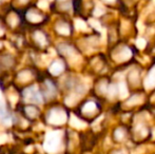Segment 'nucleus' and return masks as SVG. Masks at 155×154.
I'll use <instances>...</instances> for the list:
<instances>
[{
    "label": "nucleus",
    "mask_w": 155,
    "mask_h": 154,
    "mask_svg": "<svg viewBox=\"0 0 155 154\" xmlns=\"http://www.w3.org/2000/svg\"><path fill=\"white\" fill-rule=\"evenodd\" d=\"M104 1H107V2H112V1H114V0H104Z\"/></svg>",
    "instance_id": "423d86ee"
},
{
    "label": "nucleus",
    "mask_w": 155,
    "mask_h": 154,
    "mask_svg": "<svg viewBox=\"0 0 155 154\" xmlns=\"http://www.w3.org/2000/svg\"><path fill=\"white\" fill-rule=\"evenodd\" d=\"M95 108H96V106H95V103H88L86 106H84V111L92 112Z\"/></svg>",
    "instance_id": "20e7f679"
},
{
    "label": "nucleus",
    "mask_w": 155,
    "mask_h": 154,
    "mask_svg": "<svg viewBox=\"0 0 155 154\" xmlns=\"http://www.w3.org/2000/svg\"><path fill=\"white\" fill-rule=\"evenodd\" d=\"M145 84L147 88H152L155 86V70H153L151 72V74L148 76L147 80L145 81Z\"/></svg>",
    "instance_id": "f257e3e1"
},
{
    "label": "nucleus",
    "mask_w": 155,
    "mask_h": 154,
    "mask_svg": "<svg viewBox=\"0 0 155 154\" xmlns=\"http://www.w3.org/2000/svg\"><path fill=\"white\" fill-rule=\"evenodd\" d=\"M119 93H120V97H123V98H124V97L127 96V87L126 84H124V82H121L120 84H119Z\"/></svg>",
    "instance_id": "f03ea898"
},
{
    "label": "nucleus",
    "mask_w": 155,
    "mask_h": 154,
    "mask_svg": "<svg viewBox=\"0 0 155 154\" xmlns=\"http://www.w3.org/2000/svg\"><path fill=\"white\" fill-rule=\"evenodd\" d=\"M115 154H120V153H115Z\"/></svg>",
    "instance_id": "0eeeda50"
},
{
    "label": "nucleus",
    "mask_w": 155,
    "mask_h": 154,
    "mask_svg": "<svg viewBox=\"0 0 155 154\" xmlns=\"http://www.w3.org/2000/svg\"><path fill=\"white\" fill-rule=\"evenodd\" d=\"M130 56H131V51L129 49H124V50H123V51L120 52V57H121V59H123V60L128 59Z\"/></svg>",
    "instance_id": "7ed1b4c3"
},
{
    "label": "nucleus",
    "mask_w": 155,
    "mask_h": 154,
    "mask_svg": "<svg viewBox=\"0 0 155 154\" xmlns=\"http://www.w3.org/2000/svg\"><path fill=\"white\" fill-rule=\"evenodd\" d=\"M136 45L139 48V49H143L145 48V45H146V40L145 39H138V40L136 41Z\"/></svg>",
    "instance_id": "39448f33"
}]
</instances>
